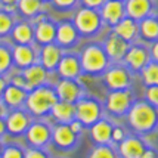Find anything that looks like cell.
Here are the masks:
<instances>
[{
	"label": "cell",
	"instance_id": "30",
	"mask_svg": "<svg viewBox=\"0 0 158 158\" xmlns=\"http://www.w3.org/2000/svg\"><path fill=\"white\" fill-rule=\"evenodd\" d=\"M142 78L146 86H158V64L157 62H148L143 68L140 69Z\"/></svg>",
	"mask_w": 158,
	"mask_h": 158
},
{
	"label": "cell",
	"instance_id": "46",
	"mask_svg": "<svg viewBox=\"0 0 158 158\" xmlns=\"http://www.w3.org/2000/svg\"><path fill=\"white\" fill-rule=\"evenodd\" d=\"M5 89H6V81H5V78H3V77H0V96L3 95Z\"/></svg>",
	"mask_w": 158,
	"mask_h": 158
},
{
	"label": "cell",
	"instance_id": "47",
	"mask_svg": "<svg viewBox=\"0 0 158 158\" xmlns=\"http://www.w3.org/2000/svg\"><path fill=\"white\" fill-rule=\"evenodd\" d=\"M3 117H6V108H5L3 103H0V118Z\"/></svg>",
	"mask_w": 158,
	"mask_h": 158
},
{
	"label": "cell",
	"instance_id": "21",
	"mask_svg": "<svg viewBox=\"0 0 158 158\" xmlns=\"http://www.w3.org/2000/svg\"><path fill=\"white\" fill-rule=\"evenodd\" d=\"M12 61L21 68H27L35 64V50L30 44H18L12 50Z\"/></svg>",
	"mask_w": 158,
	"mask_h": 158
},
{
	"label": "cell",
	"instance_id": "3",
	"mask_svg": "<svg viewBox=\"0 0 158 158\" xmlns=\"http://www.w3.org/2000/svg\"><path fill=\"white\" fill-rule=\"evenodd\" d=\"M80 64H81V71L86 74L98 76L103 74L108 65L110 59L105 53V49L101 44H89L87 48L83 49L81 56H80Z\"/></svg>",
	"mask_w": 158,
	"mask_h": 158
},
{
	"label": "cell",
	"instance_id": "44",
	"mask_svg": "<svg viewBox=\"0 0 158 158\" xmlns=\"http://www.w3.org/2000/svg\"><path fill=\"white\" fill-rule=\"evenodd\" d=\"M6 133V121L5 118H0V138Z\"/></svg>",
	"mask_w": 158,
	"mask_h": 158
},
{
	"label": "cell",
	"instance_id": "36",
	"mask_svg": "<svg viewBox=\"0 0 158 158\" xmlns=\"http://www.w3.org/2000/svg\"><path fill=\"white\" fill-rule=\"evenodd\" d=\"M24 158H49V155L40 148H31L24 152Z\"/></svg>",
	"mask_w": 158,
	"mask_h": 158
},
{
	"label": "cell",
	"instance_id": "16",
	"mask_svg": "<svg viewBox=\"0 0 158 158\" xmlns=\"http://www.w3.org/2000/svg\"><path fill=\"white\" fill-rule=\"evenodd\" d=\"M5 121H6V131H9L10 135H15V136L25 133L28 126H30V117H28V114L19 110L10 112Z\"/></svg>",
	"mask_w": 158,
	"mask_h": 158
},
{
	"label": "cell",
	"instance_id": "40",
	"mask_svg": "<svg viewBox=\"0 0 158 158\" xmlns=\"http://www.w3.org/2000/svg\"><path fill=\"white\" fill-rule=\"evenodd\" d=\"M105 2L106 0H83L84 7H89V9H101Z\"/></svg>",
	"mask_w": 158,
	"mask_h": 158
},
{
	"label": "cell",
	"instance_id": "18",
	"mask_svg": "<svg viewBox=\"0 0 158 158\" xmlns=\"http://www.w3.org/2000/svg\"><path fill=\"white\" fill-rule=\"evenodd\" d=\"M62 58V50L58 44H53V43H49V44H44L43 49H41L40 53V64L48 69V71H55L58 64Z\"/></svg>",
	"mask_w": 158,
	"mask_h": 158
},
{
	"label": "cell",
	"instance_id": "7",
	"mask_svg": "<svg viewBox=\"0 0 158 158\" xmlns=\"http://www.w3.org/2000/svg\"><path fill=\"white\" fill-rule=\"evenodd\" d=\"M131 103H133V98L131 93L127 89L124 90H112L108 98H106V110L111 114L115 115H123L130 110Z\"/></svg>",
	"mask_w": 158,
	"mask_h": 158
},
{
	"label": "cell",
	"instance_id": "35",
	"mask_svg": "<svg viewBox=\"0 0 158 158\" xmlns=\"http://www.w3.org/2000/svg\"><path fill=\"white\" fill-rule=\"evenodd\" d=\"M145 93H146V102L158 108V86H148Z\"/></svg>",
	"mask_w": 158,
	"mask_h": 158
},
{
	"label": "cell",
	"instance_id": "20",
	"mask_svg": "<svg viewBox=\"0 0 158 158\" xmlns=\"http://www.w3.org/2000/svg\"><path fill=\"white\" fill-rule=\"evenodd\" d=\"M112 33L117 34L118 37H121L127 43H130V41H133L138 37L139 24H136V21L129 18V16H124L117 25H114V31Z\"/></svg>",
	"mask_w": 158,
	"mask_h": 158
},
{
	"label": "cell",
	"instance_id": "37",
	"mask_svg": "<svg viewBox=\"0 0 158 158\" xmlns=\"http://www.w3.org/2000/svg\"><path fill=\"white\" fill-rule=\"evenodd\" d=\"M10 83H12V86L21 87V89H24V90H27L28 92V84H27V81H25V78H24L22 74H19V76H14L12 78H10Z\"/></svg>",
	"mask_w": 158,
	"mask_h": 158
},
{
	"label": "cell",
	"instance_id": "1",
	"mask_svg": "<svg viewBox=\"0 0 158 158\" xmlns=\"http://www.w3.org/2000/svg\"><path fill=\"white\" fill-rule=\"evenodd\" d=\"M129 124L139 133H149L158 126V111L149 102L139 101L131 103L127 111Z\"/></svg>",
	"mask_w": 158,
	"mask_h": 158
},
{
	"label": "cell",
	"instance_id": "22",
	"mask_svg": "<svg viewBox=\"0 0 158 158\" xmlns=\"http://www.w3.org/2000/svg\"><path fill=\"white\" fill-rule=\"evenodd\" d=\"M111 133H112V126H111L108 120H101L99 118L96 123L92 124L90 136L98 145H110Z\"/></svg>",
	"mask_w": 158,
	"mask_h": 158
},
{
	"label": "cell",
	"instance_id": "41",
	"mask_svg": "<svg viewBox=\"0 0 158 158\" xmlns=\"http://www.w3.org/2000/svg\"><path fill=\"white\" fill-rule=\"evenodd\" d=\"M68 126H69V129L74 131L76 135H78V133H80V131L83 130V124H81V121H78L77 118H74V120H73V121H71V123H69Z\"/></svg>",
	"mask_w": 158,
	"mask_h": 158
},
{
	"label": "cell",
	"instance_id": "10",
	"mask_svg": "<svg viewBox=\"0 0 158 158\" xmlns=\"http://www.w3.org/2000/svg\"><path fill=\"white\" fill-rule=\"evenodd\" d=\"M126 16L123 0H106L101 7V18L108 25L114 27Z\"/></svg>",
	"mask_w": 158,
	"mask_h": 158
},
{
	"label": "cell",
	"instance_id": "42",
	"mask_svg": "<svg viewBox=\"0 0 158 158\" xmlns=\"http://www.w3.org/2000/svg\"><path fill=\"white\" fill-rule=\"evenodd\" d=\"M139 158H158V154L155 149H151V148H145V151L142 152V155Z\"/></svg>",
	"mask_w": 158,
	"mask_h": 158
},
{
	"label": "cell",
	"instance_id": "15",
	"mask_svg": "<svg viewBox=\"0 0 158 158\" xmlns=\"http://www.w3.org/2000/svg\"><path fill=\"white\" fill-rule=\"evenodd\" d=\"M124 10L129 18L135 21H140L149 16L152 10V2L151 0H126Z\"/></svg>",
	"mask_w": 158,
	"mask_h": 158
},
{
	"label": "cell",
	"instance_id": "8",
	"mask_svg": "<svg viewBox=\"0 0 158 158\" xmlns=\"http://www.w3.org/2000/svg\"><path fill=\"white\" fill-rule=\"evenodd\" d=\"M123 61H124V65L130 71H135V73L140 71L149 62V50L145 46H142V44L129 46Z\"/></svg>",
	"mask_w": 158,
	"mask_h": 158
},
{
	"label": "cell",
	"instance_id": "6",
	"mask_svg": "<svg viewBox=\"0 0 158 158\" xmlns=\"http://www.w3.org/2000/svg\"><path fill=\"white\" fill-rule=\"evenodd\" d=\"M103 81L111 90H124L129 89L131 84V74L130 69L123 65H115L106 68L103 73Z\"/></svg>",
	"mask_w": 158,
	"mask_h": 158
},
{
	"label": "cell",
	"instance_id": "25",
	"mask_svg": "<svg viewBox=\"0 0 158 158\" xmlns=\"http://www.w3.org/2000/svg\"><path fill=\"white\" fill-rule=\"evenodd\" d=\"M34 37L37 43L40 44H49L53 43L56 37V25L52 24L50 21L43 19L40 22H37V27L34 31Z\"/></svg>",
	"mask_w": 158,
	"mask_h": 158
},
{
	"label": "cell",
	"instance_id": "5",
	"mask_svg": "<svg viewBox=\"0 0 158 158\" xmlns=\"http://www.w3.org/2000/svg\"><path fill=\"white\" fill-rule=\"evenodd\" d=\"M101 114H102L101 103L95 99L81 98L76 102V118L81 121V124L92 126L101 118Z\"/></svg>",
	"mask_w": 158,
	"mask_h": 158
},
{
	"label": "cell",
	"instance_id": "24",
	"mask_svg": "<svg viewBox=\"0 0 158 158\" xmlns=\"http://www.w3.org/2000/svg\"><path fill=\"white\" fill-rule=\"evenodd\" d=\"M52 115L61 124H69L76 118V105L64 101H58L52 108Z\"/></svg>",
	"mask_w": 158,
	"mask_h": 158
},
{
	"label": "cell",
	"instance_id": "13",
	"mask_svg": "<svg viewBox=\"0 0 158 158\" xmlns=\"http://www.w3.org/2000/svg\"><path fill=\"white\" fill-rule=\"evenodd\" d=\"M58 73L62 78H71L76 80L81 74V64L80 58L76 55H65L61 58V61L58 64Z\"/></svg>",
	"mask_w": 158,
	"mask_h": 158
},
{
	"label": "cell",
	"instance_id": "4",
	"mask_svg": "<svg viewBox=\"0 0 158 158\" xmlns=\"http://www.w3.org/2000/svg\"><path fill=\"white\" fill-rule=\"evenodd\" d=\"M74 27L83 35H93L102 27V18L96 9L83 7L76 14Z\"/></svg>",
	"mask_w": 158,
	"mask_h": 158
},
{
	"label": "cell",
	"instance_id": "27",
	"mask_svg": "<svg viewBox=\"0 0 158 158\" xmlns=\"http://www.w3.org/2000/svg\"><path fill=\"white\" fill-rule=\"evenodd\" d=\"M27 95H28L27 90L10 84V86H7L6 89H5V92H3V99H5V102L7 103V106L16 108V106H19L21 103L25 102Z\"/></svg>",
	"mask_w": 158,
	"mask_h": 158
},
{
	"label": "cell",
	"instance_id": "29",
	"mask_svg": "<svg viewBox=\"0 0 158 158\" xmlns=\"http://www.w3.org/2000/svg\"><path fill=\"white\" fill-rule=\"evenodd\" d=\"M16 6L19 7V10L25 16L34 18L35 15H39L43 9V0H19Z\"/></svg>",
	"mask_w": 158,
	"mask_h": 158
},
{
	"label": "cell",
	"instance_id": "33",
	"mask_svg": "<svg viewBox=\"0 0 158 158\" xmlns=\"http://www.w3.org/2000/svg\"><path fill=\"white\" fill-rule=\"evenodd\" d=\"M14 28V18L6 10H0V35H6Z\"/></svg>",
	"mask_w": 158,
	"mask_h": 158
},
{
	"label": "cell",
	"instance_id": "34",
	"mask_svg": "<svg viewBox=\"0 0 158 158\" xmlns=\"http://www.w3.org/2000/svg\"><path fill=\"white\" fill-rule=\"evenodd\" d=\"M0 158H24V151L19 146L15 145H9L6 148H3L2 151V157Z\"/></svg>",
	"mask_w": 158,
	"mask_h": 158
},
{
	"label": "cell",
	"instance_id": "32",
	"mask_svg": "<svg viewBox=\"0 0 158 158\" xmlns=\"http://www.w3.org/2000/svg\"><path fill=\"white\" fill-rule=\"evenodd\" d=\"M12 65V52L6 44H0V74L6 73Z\"/></svg>",
	"mask_w": 158,
	"mask_h": 158
},
{
	"label": "cell",
	"instance_id": "14",
	"mask_svg": "<svg viewBox=\"0 0 158 158\" xmlns=\"http://www.w3.org/2000/svg\"><path fill=\"white\" fill-rule=\"evenodd\" d=\"M49 71L41 64H33L24 69L22 76L25 78V81L28 84V90H33L39 86H43L48 81V74Z\"/></svg>",
	"mask_w": 158,
	"mask_h": 158
},
{
	"label": "cell",
	"instance_id": "39",
	"mask_svg": "<svg viewBox=\"0 0 158 158\" xmlns=\"http://www.w3.org/2000/svg\"><path fill=\"white\" fill-rule=\"evenodd\" d=\"M78 0H52V3L59 9H69V7L76 6V3Z\"/></svg>",
	"mask_w": 158,
	"mask_h": 158
},
{
	"label": "cell",
	"instance_id": "48",
	"mask_svg": "<svg viewBox=\"0 0 158 158\" xmlns=\"http://www.w3.org/2000/svg\"><path fill=\"white\" fill-rule=\"evenodd\" d=\"M2 151H3V145H2V142H0V157H2Z\"/></svg>",
	"mask_w": 158,
	"mask_h": 158
},
{
	"label": "cell",
	"instance_id": "45",
	"mask_svg": "<svg viewBox=\"0 0 158 158\" xmlns=\"http://www.w3.org/2000/svg\"><path fill=\"white\" fill-rule=\"evenodd\" d=\"M0 2H2L5 6H16L19 0H0Z\"/></svg>",
	"mask_w": 158,
	"mask_h": 158
},
{
	"label": "cell",
	"instance_id": "11",
	"mask_svg": "<svg viewBox=\"0 0 158 158\" xmlns=\"http://www.w3.org/2000/svg\"><path fill=\"white\" fill-rule=\"evenodd\" d=\"M103 49H105V53H106L110 61L121 62L124 55H126V52H127V49H129V43L123 40L121 37H118L117 34L111 33L110 37L105 40Z\"/></svg>",
	"mask_w": 158,
	"mask_h": 158
},
{
	"label": "cell",
	"instance_id": "38",
	"mask_svg": "<svg viewBox=\"0 0 158 158\" xmlns=\"http://www.w3.org/2000/svg\"><path fill=\"white\" fill-rule=\"evenodd\" d=\"M126 138L124 135V130L121 127H112V133H111V142H121L123 139Z\"/></svg>",
	"mask_w": 158,
	"mask_h": 158
},
{
	"label": "cell",
	"instance_id": "2",
	"mask_svg": "<svg viewBox=\"0 0 158 158\" xmlns=\"http://www.w3.org/2000/svg\"><path fill=\"white\" fill-rule=\"evenodd\" d=\"M58 101L59 99L56 96L55 89L43 84V86H39L35 89L30 90L27 99H25V103H27V110L33 115H44L52 111L53 105Z\"/></svg>",
	"mask_w": 158,
	"mask_h": 158
},
{
	"label": "cell",
	"instance_id": "17",
	"mask_svg": "<svg viewBox=\"0 0 158 158\" xmlns=\"http://www.w3.org/2000/svg\"><path fill=\"white\" fill-rule=\"evenodd\" d=\"M52 139L56 143V146H59L62 149H69L76 145L77 135L69 129L68 124H59L52 131Z\"/></svg>",
	"mask_w": 158,
	"mask_h": 158
},
{
	"label": "cell",
	"instance_id": "26",
	"mask_svg": "<svg viewBox=\"0 0 158 158\" xmlns=\"http://www.w3.org/2000/svg\"><path fill=\"white\" fill-rule=\"evenodd\" d=\"M139 33L148 41L158 40V18L155 16H146L140 19L139 24Z\"/></svg>",
	"mask_w": 158,
	"mask_h": 158
},
{
	"label": "cell",
	"instance_id": "31",
	"mask_svg": "<svg viewBox=\"0 0 158 158\" xmlns=\"http://www.w3.org/2000/svg\"><path fill=\"white\" fill-rule=\"evenodd\" d=\"M89 158H117V154L110 145H98L92 149Z\"/></svg>",
	"mask_w": 158,
	"mask_h": 158
},
{
	"label": "cell",
	"instance_id": "28",
	"mask_svg": "<svg viewBox=\"0 0 158 158\" xmlns=\"http://www.w3.org/2000/svg\"><path fill=\"white\" fill-rule=\"evenodd\" d=\"M12 37L18 44H30L34 39V31L30 24L21 22L12 28Z\"/></svg>",
	"mask_w": 158,
	"mask_h": 158
},
{
	"label": "cell",
	"instance_id": "23",
	"mask_svg": "<svg viewBox=\"0 0 158 158\" xmlns=\"http://www.w3.org/2000/svg\"><path fill=\"white\" fill-rule=\"evenodd\" d=\"M78 37V31L76 30V27L69 22H61L56 27V37L55 40L59 46H71L77 41Z\"/></svg>",
	"mask_w": 158,
	"mask_h": 158
},
{
	"label": "cell",
	"instance_id": "9",
	"mask_svg": "<svg viewBox=\"0 0 158 158\" xmlns=\"http://www.w3.org/2000/svg\"><path fill=\"white\" fill-rule=\"evenodd\" d=\"M56 96L59 101L69 103H76L78 99L83 98V87L71 78H62L61 81L56 84Z\"/></svg>",
	"mask_w": 158,
	"mask_h": 158
},
{
	"label": "cell",
	"instance_id": "43",
	"mask_svg": "<svg viewBox=\"0 0 158 158\" xmlns=\"http://www.w3.org/2000/svg\"><path fill=\"white\" fill-rule=\"evenodd\" d=\"M151 56H152V59H154V62H157V64H158V40L154 41V44H152Z\"/></svg>",
	"mask_w": 158,
	"mask_h": 158
},
{
	"label": "cell",
	"instance_id": "19",
	"mask_svg": "<svg viewBox=\"0 0 158 158\" xmlns=\"http://www.w3.org/2000/svg\"><path fill=\"white\" fill-rule=\"evenodd\" d=\"M146 145L139 138H124L120 142L118 151L121 158H139L145 151Z\"/></svg>",
	"mask_w": 158,
	"mask_h": 158
},
{
	"label": "cell",
	"instance_id": "12",
	"mask_svg": "<svg viewBox=\"0 0 158 158\" xmlns=\"http://www.w3.org/2000/svg\"><path fill=\"white\" fill-rule=\"evenodd\" d=\"M27 140L30 145H33L34 148H41L48 143L52 138V130L48 124L44 123H34L28 126L27 131Z\"/></svg>",
	"mask_w": 158,
	"mask_h": 158
}]
</instances>
